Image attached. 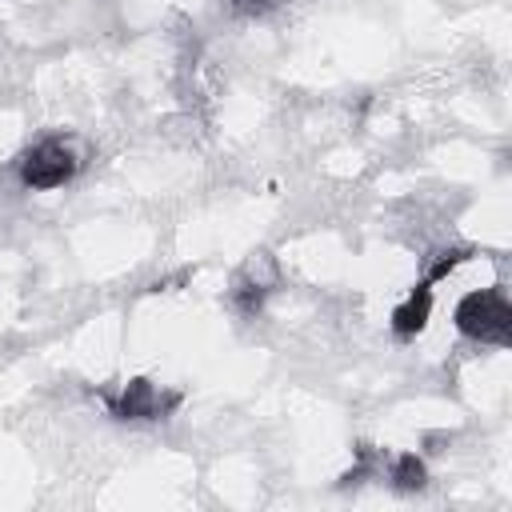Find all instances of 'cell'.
<instances>
[{
    "instance_id": "6da1fadb",
    "label": "cell",
    "mask_w": 512,
    "mask_h": 512,
    "mask_svg": "<svg viewBox=\"0 0 512 512\" xmlns=\"http://www.w3.org/2000/svg\"><path fill=\"white\" fill-rule=\"evenodd\" d=\"M456 328L464 336H476V340H488V344H508L512 308L500 292H468L456 304Z\"/></svg>"
},
{
    "instance_id": "52a82bcc",
    "label": "cell",
    "mask_w": 512,
    "mask_h": 512,
    "mask_svg": "<svg viewBox=\"0 0 512 512\" xmlns=\"http://www.w3.org/2000/svg\"><path fill=\"white\" fill-rule=\"evenodd\" d=\"M244 4H272V0H244Z\"/></svg>"
},
{
    "instance_id": "8992f818",
    "label": "cell",
    "mask_w": 512,
    "mask_h": 512,
    "mask_svg": "<svg viewBox=\"0 0 512 512\" xmlns=\"http://www.w3.org/2000/svg\"><path fill=\"white\" fill-rule=\"evenodd\" d=\"M456 260H460V256H456V252H444V256H440V260H436V264H432V280H440V276H444V272H452V268H456Z\"/></svg>"
},
{
    "instance_id": "3957f363",
    "label": "cell",
    "mask_w": 512,
    "mask_h": 512,
    "mask_svg": "<svg viewBox=\"0 0 512 512\" xmlns=\"http://www.w3.org/2000/svg\"><path fill=\"white\" fill-rule=\"evenodd\" d=\"M156 412H160V392L148 380H132L116 400V416L124 420H152Z\"/></svg>"
},
{
    "instance_id": "7a4b0ae2",
    "label": "cell",
    "mask_w": 512,
    "mask_h": 512,
    "mask_svg": "<svg viewBox=\"0 0 512 512\" xmlns=\"http://www.w3.org/2000/svg\"><path fill=\"white\" fill-rule=\"evenodd\" d=\"M72 172H76V160H72V152H68L64 144H56V140L32 148V152L24 156V168H20L24 184H28V188H40V192L60 188L64 180H72Z\"/></svg>"
},
{
    "instance_id": "5b68a950",
    "label": "cell",
    "mask_w": 512,
    "mask_h": 512,
    "mask_svg": "<svg viewBox=\"0 0 512 512\" xmlns=\"http://www.w3.org/2000/svg\"><path fill=\"white\" fill-rule=\"evenodd\" d=\"M392 480H396L400 488H420V484H424V464L408 452V456H400V460L392 464Z\"/></svg>"
},
{
    "instance_id": "277c9868",
    "label": "cell",
    "mask_w": 512,
    "mask_h": 512,
    "mask_svg": "<svg viewBox=\"0 0 512 512\" xmlns=\"http://www.w3.org/2000/svg\"><path fill=\"white\" fill-rule=\"evenodd\" d=\"M428 312H432V292L428 288H416L396 312H392V328L400 336H416L424 324H428Z\"/></svg>"
}]
</instances>
